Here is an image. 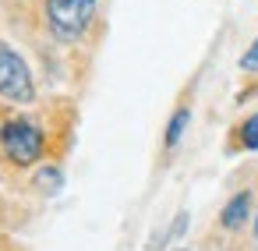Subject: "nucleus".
Wrapping results in <instances>:
<instances>
[{"label": "nucleus", "instance_id": "nucleus-1", "mask_svg": "<svg viewBox=\"0 0 258 251\" xmlns=\"http://www.w3.org/2000/svg\"><path fill=\"white\" fill-rule=\"evenodd\" d=\"M46 18L60 43H75L96 18V0H46Z\"/></svg>", "mask_w": 258, "mask_h": 251}, {"label": "nucleus", "instance_id": "nucleus-2", "mask_svg": "<svg viewBox=\"0 0 258 251\" xmlns=\"http://www.w3.org/2000/svg\"><path fill=\"white\" fill-rule=\"evenodd\" d=\"M0 149L4 156L18 166H32L39 156H43V131L32 124V120H8L0 128Z\"/></svg>", "mask_w": 258, "mask_h": 251}, {"label": "nucleus", "instance_id": "nucleus-3", "mask_svg": "<svg viewBox=\"0 0 258 251\" xmlns=\"http://www.w3.org/2000/svg\"><path fill=\"white\" fill-rule=\"evenodd\" d=\"M0 96L11 103L36 99V85H32V71H29L25 57L18 50H11L4 39H0Z\"/></svg>", "mask_w": 258, "mask_h": 251}, {"label": "nucleus", "instance_id": "nucleus-4", "mask_svg": "<svg viewBox=\"0 0 258 251\" xmlns=\"http://www.w3.org/2000/svg\"><path fill=\"white\" fill-rule=\"evenodd\" d=\"M247 212H251V195H247V191H237V195L226 202V209H223L219 223H223L226 230H237V226H244Z\"/></svg>", "mask_w": 258, "mask_h": 251}, {"label": "nucleus", "instance_id": "nucleus-5", "mask_svg": "<svg viewBox=\"0 0 258 251\" xmlns=\"http://www.w3.org/2000/svg\"><path fill=\"white\" fill-rule=\"evenodd\" d=\"M187 124H191V110H187V106H177V110H173V117H170V124H166L163 145H166V149H173V145L180 142V135L187 131Z\"/></svg>", "mask_w": 258, "mask_h": 251}, {"label": "nucleus", "instance_id": "nucleus-6", "mask_svg": "<svg viewBox=\"0 0 258 251\" xmlns=\"http://www.w3.org/2000/svg\"><path fill=\"white\" fill-rule=\"evenodd\" d=\"M240 145H244V149H251V152L258 149V113H254V117H247V120L240 124Z\"/></svg>", "mask_w": 258, "mask_h": 251}, {"label": "nucleus", "instance_id": "nucleus-7", "mask_svg": "<svg viewBox=\"0 0 258 251\" xmlns=\"http://www.w3.org/2000/svg\"><path fill=\"white\" fill-rule=\"evenodd\" d=\"M240 68H244V71H258V39H254V46L240 57Z\"/></svg>", "mask_w": 258, "mask_h": 251}, {"label": "nucleus", "instance_id": "nucleus-8", "mask_svg": "<svg viewBox=\"0 0 258 251\" xmlns=\"http://www.w3.org/2000/svg\"><path fill=\"white\" fill-rule=\"evenodd\" d=\"M184 226H187V212H177V219H173V226H170L166 240H177V237L184 233Z\"/></svg>", "mask_w": 258, "mask_h": 251}, {"label": "nucleus", "instance_id": "nucleus-9", "mask_svg": "<svg viewBox=\"0 0 258 251\" xmlns=\"http://www.w3.org/2000/svg\"><path fill=\"white\" fill-rule=\"evenodd\" d=\"M254 240H258V216H254Z\"/></svg>", "mask_w": 258, "mask_h": 251}]
</instances>
